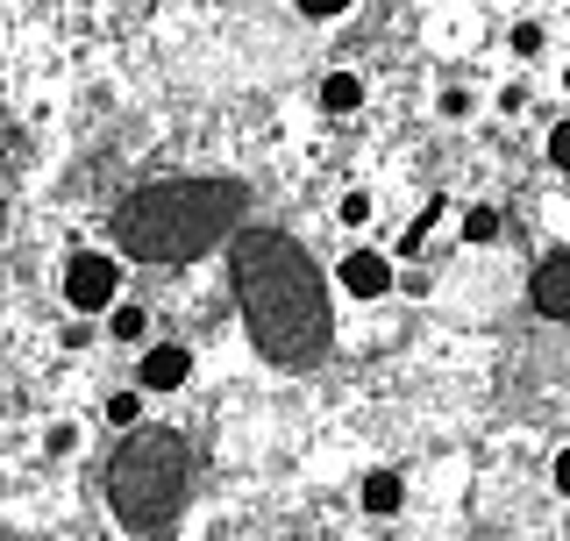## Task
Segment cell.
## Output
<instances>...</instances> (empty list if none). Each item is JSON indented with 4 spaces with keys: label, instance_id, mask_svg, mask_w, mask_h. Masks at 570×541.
I'll return each instance as SVG.
<instances>
[{
    "label": "cell",
    "instance_id": "obj_1",
    "mask_svg": "<svg viewBox=\"0 0 570 541\" xmlns=\"http://www.w3.org/2000/svg\"><path fill=\"white\" fill-rule=\"evenodd\" d=\"M228 270H236L243 328L257 356L278 371H314L328 356V285H321L314 257L278 228H236Z\"/></svg>",
    "mask_w": 570,
    "mask_h": 541
},
{
    "label": "cell",
    "instance_id": "obj_2",
    "mask_svg": "<svg viewBox=\"0 0 570 541\" xmlns=\"http://www.w3.org/2000/svg\"><path fill=\"white\" fill-rule=\"evenodd\" d=\"M249 214L243 178H157L115 207V249L136 264H193Z\"/></svg>",
    "mask_w": 570,
    "mask_h": 541
},
{
    "label": "cell",
    "instance_id": "obj_3",
    "mask_svg": "<svg viewBox=\"0 0 570 541\" xmlns=\"http://www.w3.org/2000/svg\"><path fill=\"white\" fill-rule=\"evenodd\" d=\"M193 484V449L171 427H129V442L107 463V506L129 534H165Z\"/></svg>",
    "mask_w": 570,
    "mask_h": 541
},
{
    "label": "cell",
    "instance_id": "obj_4",
    "mask_svg": "<svg viewBox=\"0 0 570 541\" xmlns=\"http://www.w3.org/2000/svg\"><path fill=\"white\" fill-rule=\"evenodd\" d=\"M115 299H121V257H107V249H79V257L65 264V306H71V314H107Z\"/></svg>",
    "mask_w": 570,
    "mask_h": 541
},
{
    "label": "cell",
    "instance_id": "obj_5",
    "mask_svg": "<svg viewBox=\"0 0 570 541\" xmlns=\"http://www.w3.org/2000/svg\"><path fill=\"white\" fill-rule=\"evenodd\" d=\"M335 285H343L350 299H385L400 278H392V257H385V249H350V257L335 264Z\"/></svg>",
    "mask_w": 570,
    "mask_h": 541
},
{
    "label": "cell",
    "instance_id": "obj_6",
    "mask_svg": "<svg viewBox=\"0 0 570 541\" xmlns=\"http://www.w3.org/2000/svg\"><path fill=\"white\" fill-rule=\"evenodd\" d=\"M528 299H534V314H542V321H570V249H549V257L534 264Z\"/></svg>",
    "mask_w": 570,
    "mask_h": 541
},
{
    "label": "cell",
    "instance_id": "obj_7",
    "mask_svg": "<svg viewBox=\"0 0 570 541\" xmlns=\"http://www.w3.org/2000/svg\"><path fill=\"white\" fill-rule=\"evenodd\" d=\"M193 377V350L186 342H157V350H142L136 364V392H178Z\"/></svg>",
    "mask_w": 570,
    "mask_h": 541
},
{
    "label": "cell",
    "instance_id": "obj_8",
    "mask_svg": "<svg viewBox=\"0 0 570 541\" xmlns=\"http://www.w3.org/2000/svg\"><path fill=\"white\" fill-rule=\"evenodd\" d=\"M356 499H364V513H379V520H385V513H400V506H406V478H400V471H371Z\"/></svg>",
    "mask_w": 570,
    "mask_h": 541
},
{
    "label": "cell",
    "instance_id": "obj_9",
    "mask_svg": "<svg viewBox=\"0 0 570 541\" xmlns=\"http://www.w3.org/2000/svg\"><path fill=\"white\" fill-rule=\"evenodd\" d=\"M364 107V79L356 71H328L321 79V115H356Z\"/></svg>",
    "mask_w": 570,
    "mask_h": 541
},
{
    "label": "cell",
    "instance_id": "obj_10",
    "mask_svg": "<svg viewBox=\"0 0 570 541\" xmlns=\"http://www.w3.org/2000/svg\"><path fill=\"white\" fill-rule=\"evenodd\" d=\"M107 328H115V342H142V335H150V314H142L136 299H115V306H107Z\"/></svg>",
    "mask_w": 570,
    "mask_h": 541
},
{
    "label": "cell",
    "instance_id": "obj_11",
    "mask_svg": "<svg viewBox=\"0 0 570 541\" xmlns=\"http://www.w3.org/2000/svg\"><path fill=\"white\" fill-rule=\"evenodd\" d=\"M463 243H471V249H492L499 243V207H471V214H463Z\"/></svg>",
    "mask_w": 570,
    "mask_h": 541
},
{
    "label": "cell",
    "instance_id": "obj_12",
    "mask_svg": "<svg viewBox=\"0 0 570 541\" xmlns=\"http://www.w3.org/2000/svg\"><path fill=\"white\" fill-rule=\"evenodd\" d=\"M107 421H115V427H136L142 421V392H115V400H107Z\"/></svg>",
    "mask_w": 570,
    "mask_h": 541
},
{
    "label": "cell",
    "instance_id": "obj_13",
    "mask_svg": "<svg viewBox=\"0 0 570 541\" xmlns=\"http://www.w3.org/2000/svg\"><path fill=\"white\" fill-rule=\"evenodd\" d=\"M371 222V193H343V228H364Z\"/></svg>",
    "mask_w": 570,
    "mask_h": 541
},
{
    "label": "cell",
    "instance_id": "obj_14",
    "mask_svg": "<svg viewBox=\"0 0 570 541\" xmlns=\"http://www.w3.org/2000/svg\"><path fill=\"white\" fill-rule=\"evenodd\" d=\"M549 165L570 171V121H557V129H549Z\"/></svg>",
    "mask_w": 570,
    "mask_h": 541
},
{
    "label": "cell",
    "instance_id": "obj_15",
    "mask_svg": "<svg viewBox=\"0 0 570 541\" xmlns=\"http://www.w3.org/2000/svg\"><path fill=\"white\" fill-rule=\"evenodd\" d=\"M356 0H299V14H314V22H335V14H350Z\"/></svg>",
    "mask_w": 570,
    "mask_h": 541
},
{
    "label": "cell",
    "instance_id": "obj_16",
    "mask_svg": "<svg viewBox=\"0 0 570 541\" xmlns=\"http://www.w3.org/2000/svg\"><path fill=\"white\" fill-rule=\"evenodd\" d=\"M534 50H542V22H521L513 29V58H534Z\"/></svg>",
    "mask_w": 570,
    "mask_h": 541
},
{
    "label": "cell",
    "instance_id": "obj_17",
    "mask_svg": "<svg viewBox=\"0 0 570 541\" xmlns=\"http://www.w3.org/2000/svg\"><path fill=\"white\" fill-rule=\"evenodd\" d=\"M71 449H79V427L58 421V427H50V456H71Z\"/></svg>",
    "mask_w": 570,
    "mask_h": 541
},
{
    "label": "cell",
    "instance_id": "obj_18",
    "mask_svg": "<svg viewBox=\"0 0 570 541\" xmlns=\"http://www.w3.org/2000/svg\"><path fill=\"white\" fill-rule=\"evenodd\" d=\"M442 115L463 121V115H471V94H463V86H450V94H442Z\"/></svg>",
    "mask_w": 570,
    "mask_h": 541
},
{
    "label": "cell",
    "instance_id": "obj_19",
    "mask_svg": "<svg viewBox=\"0 0 570 541\" xmlns=\"http://www.w3.org/2000/svg\"><path fill=\"white\" fill-rule=\"evenodd\" d=\"M549 484H557V492L570 499V449H557V463H549Z\"/></svg>",
    "mask_w": 570,
    "mask_h": 541
},
{
    "label": "cell",
    "instance_id": "obj_20",
    "mask_svg": "<svg viewBox=\"0 0 570 541\" xmlns=\"http://www.w3.org/2000/svg\"><path fill=\"white\" fill-rule=\"evenodd\" d=\"M563 94H570V65H563Z\"/></svg>",
    "mask_w": 570,
    "mask_h": 541
}]
</instances>
